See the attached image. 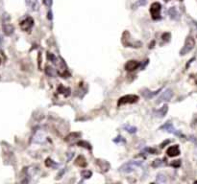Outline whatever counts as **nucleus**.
I'll return each mask as SVG.
<instances>
[{
  "label": "nucleus",
  "instance_id": "obj_1",
  "mask_svg": "<svg viewBox=\"0 0 197 184\" xmlns=\"http://www.w3.org/2000/svg\"><path fill=\"white\" fill-rule=\"evenodd\" d=\"M121 42L125 47H132V48H140L142 46V43L139 40H133L132 37H131V34L125 31L122 35L121 37Z\"/></svg>",
  "mask_w": 197,
  "mask_h": 184
},
{
  "label": "nucleus",
  "instance_id": "obj_2",
  "mask_svg": "<svg viewBox=\"0 0 197 184\" xmlns=\"http://www.w3.org/2000/svg\"><path fill=\"white\" fill-rule=\"evenodd\" d=\"M142 165V161L140 160H132L130 162H127L125 164H123L121 167L119 168V171L125 173H130L135 171V168L136 167H140V166Z\"/></svg>",
  "mask_w": 197,
  "mask_h": 184
},
{
  "label": "nucleus",
  "instance_id": "obj_3",
  "mask_svg": "<svg viewBox=\"0 0 197 184\" xmlns=\"http://www.w3.org/2000/svg\"><path fill=\"white\" fill-rule=\"evenodd\" d=\"M194 46H195V40H194V39H193L191 36H188V37H186V41H185L184 46H183L181 51H180V55H181V56L186 55L188 53H189V52H191L193 49V48H194Z\"/></svg>",
  "mask_w": 197,
  "mask_h": 184
},
{
  "label": "nucleus",
  "instance_id": "obj_4",
  "mask_svg": "<svg viewBox=\"0 0 197 184\" xmlns=\"http://www.w3.org/2000/svg\"><path fill=\"white\" fill-rule=\"evenodd\" d=\"M140 97L137 95L135 94H129V95H125L119 98L118 102H117V106H123V105H127V104H135L139 101Z\"/></svg>",
  "mask_w": 197,
  "mask_h": 184
},
{
  "label": "nucleus",
  "instance_id": "obj_5",
  "mask_svg": "<svg viewBox=\"0 0 197 184\" xmlns=\"http://www.w3.org/2000/svg\"><path fill=\"white\" fill-rule=\"evenodd\" d=\"M161 10L162 5L159 2H154L150 7V13L152 18L154 20H158L161 18Z\"/></svg>",
  "mask_w": 197,
  "mask_h": 184
},
{
  "label": "nucleus",
  "instance_id": "obj_6",
  "mask_svg": "<svg viewBox=\"0 0 197 184\" xmlns=\"http://www.w3.org/2000/svg\"><path fill=\"white\" fill-rule=\"evenodd\" d=\"M19 26L22 31H24V32H28V31H30L32 29V27L34 26V19L31 16H27L23 20L20 21Z\"/></svg>",
  "mask_w": 197,
  "mask_h": 184
},
{
  "label": "nucleus",
  "instance_id": "obj_7",
  "mask_svg": "<svg viewBox=\"0 0 197 184\" xmlns=\"http://www.w3.org/2000/svg\"><path fill=\"white\" fill-rule=\"evenodd\" d=\"M160 128H161V130H162L167 131V133H172L174 135H177V136L183 137V134L181 133V131H179L178 130H176V128L173 127V125H172V123H170V122H167V123H165L164 125H162Z\"/></svg>",
  "mask_w": 197,
  "mask_h": 184
},
{
  "label": "nucleus",
  "instance_id": "obj_8",
  "mask_svg": "<svg viewBox=\"0 0 197 184\" xmlns=\"http://www.w3.org/2000/svg\"><path fill=\"white\" fill-rule=\"evenodd\" d=\"M172 96H173V92H172L171 89H167L164 90V92L162 93V95L159 97L158 100H157V104H161L162 102H167V101H170Z\"/></svg>",
  "mask_w": 197,
  "mask_h": 184
},
{
  "label": "nucleus",
  "instance_id": "obj_9",
  "mask_svg": "<svg viewBox=\"0 0 197 184\" xmlns=\"http://www.w3.org/2000/svg\"><path fill=\"white\" fill-rule=\"evenodd\" d=\"M168 111V106L167 105H164L162 106V107H160V109H157L154 111V115L158 117V118H162L167 115V113Z\"/></svg>",
  "mask_w": 197,
  "mask_h": 184
},
{
  "label": "nucleus",
  "instance_id": "obj_10",
  "mask_svg": "<svg viewBox=\"0 0 197 184\" xmlns=\"http://www.w3.org/2000/svg\"><path fill=\"white\" fill-rule=\"evenodd\" d=\"M167 154L168 156H170V157H175V156H177L180 154V149H179V146L178 145H175V146H171V147H169L167 151Z\"/></svg>",
  "mask_w": 197,
  "mask_h": 184
},
{
  "label": "nucleus",
  "instance_id": "obj_11",
  "mask_svg": "<svg viewBox=\"0 0 197 184\" xmlns=\"http://www.w3.org/2000/svg\"><path fill=\"white\" fill-rule=\"evenodd\" d=\"M139 65H140V63L137 61L131 60L126 62V64L124 67H125V70H127V71H134L139 67Z\"/></svg>",
  "mask_w": 197,
  "mask_h": 184
},
{
  "label": "nucleus",
  "instance_id": "obj_12",
  "mask_svg": "<svg viewBox=\"0 0 197 184\" xmlns=\"http://www.w3.org/2000/svg\"><path fill=\"white\" fill-rule=\"evenodd\" d=\"M2 28H3V32H4L6 36H11V35L13 33V31H15V27H13L12 24H10L9 22L3 23Z\"/></svg>",
  "mask_w": 197,
  "mask_h": 184
},
{
  "label": "nucleus",
  "instance_id": "obj_13",
  "mask_svg": "<svg viewBox=\"0 0 197 184\" xmlns=\"http://www.w3.org/2000/svg\"><path fill=\"white\" fill-rule=\"evenodd\" d=\"M74 163H75V165H77V166H79V167H81V168L87 167V165H88L87 160H86V158L83 155H79L78 157L75 159Z\"/></svg>",
  "mask_w": 197,
  "mask_h": 184
},
{
  "label": "nucleus",
  "instance_id": "obj_14",
  "mask_svg": "<svg viewBox=\"0 0 197 184\" xmlns=\"http://www.w3.org/2000/svg\"><path fill=\"white\" fill-rule=\"evenodd\" d=\"M160 91H161V89H158L157 91H150V90H148V89L145 88L144 90H142L141 94H142V96L144 97V98L150 99V98H152V97H154L155 95H157Z\"/></svg>",
  "mask_w": 197,
  "mask_h": 184
},
{
  "label": "nucleus",
  "instance_id": "obj_15",
  "mask_svg": "<svg viewBox=\"0 0 197 184\" xmlns=\"http://www.w3.org/2000/svg\"><path fill=\"white\" fill-rule=\"evenodd\" d=\"M80 136H81L80 133H71L70 134H68L67 136V138H65V141L68 142V143L72 144V143H74V142L76 141V139L79 138Z\"/></svg>",
  "mask_w": 197,
  "mask_h": 184
},
{
  "label": "nucleus",
  "instance_id": "obj_16",
  "mask_svg": "<svg viewBox=\"0 0 197 184\" xmlns=\"http://www.w3.org/2000/svg\"><path fill=\"white\" fill-rule=\"evenodd\" d=\"M168 15L171 19H174V20H178L180 17L179 13L177 10H176L175 7H171V8L168 10Z\"/></svg>",
  "mask_w": 197,
  "mask_h": 184
},
{
  "label": "nucleus",
  "instance_id": "obj_17",
  "mask_svg": "<svg viewBox=\"0 0 197 184\" xmlns=\"http://www.w3.org/2000/svg\"><path fill=\"white\" fill-rule=\"evenodd\" d=\"M96 164L99 166V168L101 169L103 172H107L110 168V164L105 160H97L96 161Z\"/></svg>",
  "mask_w": 197,
  "mask_h": 184
},
{
  "label": "nucleus",
  "instance_id": "obj_18",
  "mask_svg": "<svg viewBox=\"0 0 197 184\" xmlns=\"http://www.w3.org/2000/svg\"><path fill=\"white\" fill-rule=\"evenodd\" d=\"M26 4L29 6L33 11H37L39 9V2L38 0H26Z\"/></svg>",
  "mask_w": 197,
  "mask_h": 184
},
{
  "label": "nucleus",
  "instance_id": "obj_19",
  "mask_svg": "<svg viewBox=\"0 0 197 184\" xmlns=\"http://www.w3.org/2000/svg\"><path fill=\"white\" fill-rule=\"evenodd\" d=\"M124 130H125L126 131H128V133H137V128H136V127H134V126H131V125H124V126L122 127Z\"/></svg>",
  "mask_w": 197,
  "mask_h": 184
},
{
  "label": "nucleus",
  "instance_id": "obj_20",
  "mask_svg": "<svg viewBox=\"0 0 197 184\" xmlns=\"http://www.w3.org/2000/svg\"><path fill=\"white\" fill-rule=\"evenodd\" d=\"M33 141L35 142V143H39V144L43 143V142H44V135H43V134H41V133H37Z\"/></svg>",
  "mask_w": 197,
  "mask_h": 184
},
{
  "label": "nucleus",
  "instance_id": "obj_21",
  "mask_svg": "<svg viewBox=\"0 0 197 184\" xmlns=\"http://www.w3.org/2000/svg\"><path fill=\"white\" fill-rule=\"evenodd\" d=\"M59 92H60V93H64V96H69V94H70V89L69 88H67V87H64L63 85H60V87H59Z\"/></svg>",
  "mask_w": 197,
  "mask_h": 184
},
{
  "label": "nucleus",
  "instance_id": "obj_22",
  "mask_svg": "<svg viewBox=\"0 0 197 184\" xmlns=\"http://www.w3.org/2000/svg\"><path fill=\"white\" fill-rule=\"evenodd\" d=\"M146 2H147V0H137V2L132 6V8L137 9L140 6H144L145 4H146Z\"/></svg>",
  "mask_w": 197,
  "mask_h": 184
},
{
  "label": "nucleus",
  "instance_id": "obj_23",
  "mask_svg": "<svg viewBox=\"0 0 197 184\" xmlns=\"http://www.w3.org/2000/svg\"><path fill=\"white\" fill-rule=\"evenodd\" d=\"M81 176H82V178L88 179V178H89L92 176V172L89 171V170H84V171H82Z\"/></svg>",
  "mask_w": 197,
  "mask_h": 184
},
{
  "label": "nucleus",
  "instance_id": "obj_24",
  "mask_svg": "<svg viewBox=\"0 0 197 184\" xmlns=\"http://www.w3.org/2000/svg\"><path fill=\"white\" fill-rule=\"evenodd\" d=\"M45 73L50 76V77H54L55 75H56V71H55L54 68H51L50 66H46V69H45Z\"/></svg>",
  "mask_w": 197,
  "mask_h": 184
},
{
  "label": "nucleus",
  "instance_id": "obj_25",
  "mask_svg": "<svg viewBox=\"0 0 197 184\" xmlns=\"http://www.w3.org/2000/svg\"><path fill=\"white\" fill-rule=\"evenodd\" d=\"M162 164H164V162H162V159L158 158V159H155V160L152 162V167H153V168H158V167H160V166H162Z\"/></svg>",
  "mask_w": 197,
  "mask_h": 184
},
{
  "label": "nucleus",
  "instance_id": "obj_26",
  "mask_svg": "<svg viewBox=\"0 0 197 184\" xmlns=\"http://www.w3.org/2000/svg\"><path fill=\"white\" fill-rule=\"evenodd\" d=\"M45 165L47 166V167H52V168H57V167H58V164H57V163H55L53 160H51L50 158H47V159H46Z\"/></svg>",
  "mask_w": 197,
  "mask_h": 184
},
{
  "label": "nucleus",
  "instance_id": "obj_27",
  "mask_svg": "<svg viewBox=\"0 0 197 184\" xmlns=\"http://www.w3.org/2000/svg\"><path fill=\"white\" fill-rule=\"evenodd\" d=\"M167 181V176H165L164 173H158L157 175V182L164 183Z\"/></svg>",
  "mask_w": 197,
  "mask_h": 184
},
{
  "label": "nucleus",
  "instance_id": "obj_28",
  "mask_svg": "<svg viewBox=\"0 0 197 184\" xmlns=\"http://www.w3.org/2000/svg\"><path fill=\"white\" fill-rule=\"evenodd\" d=\"M77 145L80 146V147L87 148L88 150H91V146L89 145L88 142H86V141H79V142H77Z\"/></svg>",
  "mask_w": 197,
  "mask_h": 184
},
{
  "label": "nucleus",
  "instance_id": "obj_29",
  "mask_svg": "<svg viewBox=\"0 0 197 184\" xmlns=\"http://www.w3.org/2000/svg\"><path fill=\"white\" fill-rule=\"evenodd\" d=\"M1 19H2L3 23H8L10 21V16H9V15H7V13H4V15L2 16Z\"/></svg>",
  "mask_w": 197,
  "mask_h": 184
},
{
  "label": "nucleus",
  "instance_id": "obj_30",
  "mask_svg": "<svg viewBox=\"0 0 197 184\" xmlns=\"http://www.w3.org/2000/svg\"><path fill=\"white\" fill-rule=\"evenodd\" d=\"M115 143H125V139L122 136H117L116 139H113Z\"/></svg>",
  "mask_w": 197,
  "mask_h": 184
},
{
  "label": "nucleus",
  "instance_id": "obj_31",
  "mask_svg": "<svg viewBox=\"0 0 197 184\" xmlns=\"http://www.w3.org/2000/svg\"><path fill=\"white\" fill-rule=\"evenodd\" d=\"M47 56H48V59H49L50 61H53V62H56V61H57V59H56V57H55L53 54L48 53Z\"/></svg>",
  "mask_w": 197,
  "mask_h": 184
},
{
  "label": "nucleus",
  "instance_id": "obj_32",
  "mask_svg": "<svg viewBox=\"0 0 197 184\" xmlns=\"http://www.w3.org/2000/svg\"><path fill=\"white\" fill-rule=\"evenodd\" d=\"M171 166H173V167H179L180 165H181V160H175L174 162H172L171 164H170Z\"/></svg>",
  "mask_w": 197,
  "mask_h": 184
},
{
  "label": "nucleus",
  "instance_id": "obj_33",
  "mask_svg": "<svg viewBox=\"0 0 197 184\" xmlns=\"http://www.w3.org/2000/svg\"><path fill=\"white\" fill-rule=\"evenodd\" d=\"M67 155H68L67 156V161H69L70 159L72 158V156H73V152H68Z\"/></svg>",
  "mask_w": 197,
  "mask_h": 184
},
{
  "label": "nucleus",
  "instance_id": "obj_34",
  "mask_svg": "<svg viewBox=\"0 0 197 184\" xmlns=\"http://www.w3.org/2000/svg\"><path fill=\"white\" fill-rule=\"evenodd\" d=\"M64 169L63 171H62L61 173H59V175H58V178H62V176L64 175Z\"/></svg>",
  "mask_w": 197,
  "mask_h": 184
},
{
  "label": "nucleus",
  "instance_id": "obj_35",
  "mask_svg": "<svg viewBox=\"0 0 197 184\" xmlns=\"http://www.w3.org/2000/svg\"><path fill=\"white\" fill-rule=\"evenodd\" d=\"M2 41H3V39H2V37L0 36V45H1V43H2Z\"/></svg>",
  "mask_w": 197,
  "mask_h": 184
},
{
  "label": "nucleus",
  "instance_id": "obj_36",
  "mask_svg": "<svg viewBox=\"0 0 197 184\" xmlns=\"http://www.w3.org/2000/svg\"><path fill=\"white\" fill-rule=\"evenodd\" d=\"M195 82H196V85H197V77H196V79H195Z\"/></svg>",
  "mask_w": 197,
  "mask_h": 184
},
{
  "label": "nucleus",
  "instance_id": "obj_37",
  "mask_svg": "<svg viewBox=\"0 0 197 184\" xmlns=\"http://www.w3.org/2000/svg\"><path fill=\"white\" fill-rule=\"evenodd\" d=\"M0 63H1V60H0Z\"/></svg>",
  "mask_w": 197,
  "mask_h": 184
}]
</instances>
